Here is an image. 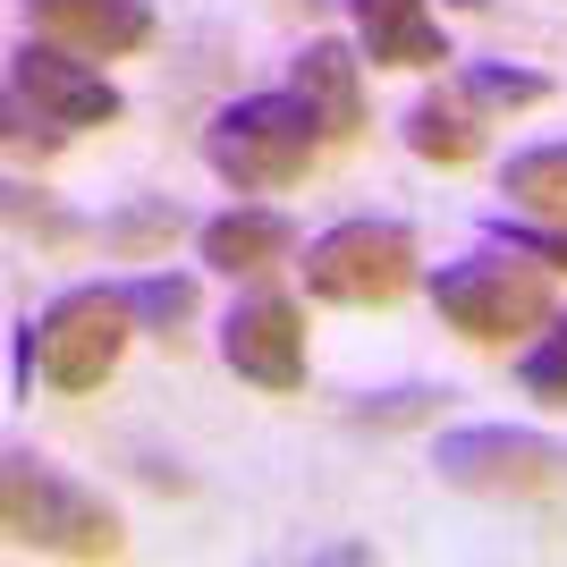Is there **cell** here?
<instances>
[{"mask_svg":"<svg viewBox=\"0 0 567 567\" xmlns=\"http://www.w3.org/2000/svg\"><path fill=\"white\" fill-rule=\"evenodd\" d=\"M322 153H331V136H322V118H313V102L297 94V85L246 94V102H229V111H213V127H204V162H213V178L237 187V195L297 187V178H313Z\"/></svg>","mask_w":567,"mask_h":567,"instance_id":"6da1fadb","label":"cell"},{"mask_svg":"<svg viewBox=\"0 0 567 567\" xmlns=\"http://www.w3.org/2000/svg\"><path fill=\"white\" fill-rule=\"evenodd\" d=\"M136 306H127V288H60L34 322H25V364L43 373V390H60V399H85V390H102V381L118 373V355H127V339H136Z\"/></svg>","mask_w":567,"mask_h":567,"instance_id":"7a4b0ae2","label":"cell"},{"mask_svg":"<svg viewBox=\"0 0 567 567\" xmlns=\"http://www.w3.org/2000/svg\"><path fill=\"white\" fill-rule=\"evenodd\" d=\"M0 508H9V543L43 550V559H118L127 550L118 508H102L85 483H69L60 466H43V457H25V450L0 474Z\"/></svg>","mask_w":567,"mask_h":567,"instance_id":"3957f363","label":"cell"},{"mask_svg":"<svg viewBox=\"0 0 567 567\" xmlns=\"http://www.w3.org/2000/svg\"><path fill=\"white\" fill-rule=\"evenodd\" d=\"M306 297L313 306L381 313L415 288V229L406 220H339V229L306 237Z\"/></svg>","mask_w":567,"mask_h":567,"instance_id":"277c9868","label":"cell"},{"mask_svg":"<svg viewBox=\"0 0 567 567\" xmlns=\"http://www.w3.org/2000/svg\"><path fill=\"white\" fill-rule=\"evenodd\" d=\"M432 313L466 348H517L525 331L550 322V288L543 271H525V255H474V262L432 271Z\"/></svg>","mask_w":567,"mask_h":567,"instance_id":"5b68a950","label":"cell"},{"mask_svg":"<svg viewBox=\"0 0 567 567\" xmlns=\"http://www.w3.org/2000/svg\"><path fill=\"white\" fill-rule=\"evenodd\" d=\"M127 118V102H118V85L85 60V51L69 43H25L18 60H9V127L18 136H85V127H118Z\"/></svg>","mask_w":567,"mask_h":567,"instance_id":"8992f818","label":"cell"},{"mask_svg":"<svg viewBox=\"0 0 567 567\" xmlns=\"http://www.w3.org/2000/svg\"><path fill=\"white\" fill-rule=\"evenodd\" d=\"M441 483L457 492H492V499H543L567 483V450L543 441V432H517V424H466V432H441Z\"/></svg>","mask_w":567,"mask_h":567,"instance_id":"52a82bcc","label":"cell"},{"mask_svg":"<svg viewBox=\"0 0 567 567\" xmlns=\"http://www.w3.org/2000/svg\"><path fill=\"white\" fill-rule=\"evenodd\" d=\"M220 364L237 381H255L262 399L306 390V313H297V297H280V288L237 297L229 322H220Z\"/></svg>","mask_w":567,"mask_h":567,"instance_id":"ba28073f","label":"cell"},{"mask_svg":"<svg viewBox=\"0 0 567 567\" xmlns=\"http://www.w3.org/2000/svg\"><path fill=\"white\" fill-rule=\"evenodd\" d=\"M25 18L43 43H69L85 60H136L153 43V9L144 0H25Z\"/></svg>","mask_w":567,"mask_h":567,"instance_id":"9c48e42d","label":"cell"},{"mask_svg":"<svg viewBox=\"0 0 567 567\" xmlns=\"http://www.w3.org/2000/svg\"><path fill=\"white\" fill-rule=\"evenodd\" d=\"M288 85L313 102V118H322L331 144L364 136V51H348L339 34H313V43L288 60Z\"/></svg>","mask_w":567,"mask_h":567,"instance_id":"30bf717a","label":"cell"},{"mask_svg":"<svg viewBox=\"0 0 567 567\" xmlns=\"http://www.w3.org/2000/svg\"><path fill=\"white\" fill-rule=\"evenodd\" d=\"M348 18H355V51L373 69H441L450 60L432 0H348Z\"/></svg>","mask_w":567,"mask_h":567,"instance_id":"8fae6325","label":"cell"},{"mask_svg":"<svg viewBox=\"0 0 567 567\" xmlns=\"http://www.w3.org/2000/svg\"><path fill=\"white\" fill-rule=\"evenodd\" d=\"M195 255H204V271L255 280V271H271V262L297 255V220L262 213V204H237V213H213L204 229H195Z\"/></svg>","mask_w":567,"mask_h":567,"instance_id":"7c38bea8","label":"cell"},{"mask_svg":"<svg viewBox=\"0 0 567 567\" xmlns=\"http://www.w3.org/2000/svg\"><path fill=\"white\" fill-rule=\"evenodd\" d=\"M406 153L432 162V169H466L474 153H483V111H474V94L457 76H441V85L406 111Z\"/></svg>","mask_w":567,"mask_h":567,"instance_id":"4fadbf2b","label":"cell"},{"mask_svg":"<svg viewBox=\"0 0 567 567\" xmlns=\"http://www.w3.org/2000/svg\"><path fill=\"white\" fill-rule=\"evenodd\" d=\"M499 195H508L525 220H550V229H567V144L508 153V169H499Z\"/></svg>","mask_w":567,"mask_h":567,"instance_id":"5bb4252c","label":"cell"},{"mask_svg":"<svg viewBox=\"0 0 567 567\" xmlns=\"http://www.w3.org/2000/svg\"><path fill=\"white\" fill-rule=\"evenodd\" d=\"M517 381H525V399H534V406L567 415V313H550L543 339L517 355Z\"/></svg>","mask_w":567,"mask_h":567,"instance_id":"9a60e30c","label":"cell"},{"mask_svg":"<svg viewBox=\"0 0 567 567\" xmlns=\"http://www.w3.org/2000/svg\"><path fill=\"white\" fill-rule=\"evenodd\" d=\"M457 85L474 94V111H534V102H550V76L534 69H499V60H474V69H457Z\"/></svg>","mask_w":567,"mask_h":567,"instance_id":"2e32d148","label":"cell"},{"mask_svg":"<svg viewBox=\"0 0 567 567\" xmlns=\"http://www.w3.org/2000/svg\"><path fill=\"white\" fill-rule=\"evenodd\" d=\"M127 288V306H136V322L144 331H178L195 313V280L187 271H144V280H118Z\"/></svg>","mask_w":567,"mask_h":567,"instance_id":"e0dca14e","label":"cell"},{"mask_svg":"<svg viewBox=\"0 0 567 567\" xmlns=\"http://www.w3.org/2000/svg\"><path fill=\"white\" fill-rule=\"evenodd\" d=\"M492 246L543 262V271H567V229H550V220H492Z\"/></svg>","mask_w":567,"mask_h":567,"instance_id":"ac0fdd59","label":"cell"},{"mask_svg":"<svg viewBox=\"0 0 567 567\" xmlns=\"http://www.w3.org/2000/svg\"><path fill=\"white\" fill-rule=\"evenodd\" d=\"M424 399H432V390H399V399L355 406V415H364V424H415V415H424Z\"/></svg>","mask_w":567,"mask_h":567,"instance_id":"d6986e66","label":"cell"},{"mask_svg":"<svg viewBox=\"0 0 567 567\" xmlns=\"http://www.w3.org/2000/svg\"><path fill=\"white\" fill-rule=\"evenodd\" d=\"M457 9H483V0H457Z\"/></svg>","mask_w":567,"mask_h":567,"instance_id":"ffe728a7","label":"cell"}]
</instances>
